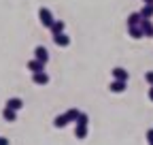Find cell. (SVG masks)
I'll list each match as a JSON object with an SVG mask.
<instances>
[{
	"label": "cell",
	"mask_w": 153,
	"mask_h": 145,
	"mask_svg": "<svg viewBox=\"0 0 153 145\" xmlns=\"http://www.w3.org/2000/svg\"><path fill=\"white\" fill-rule=\"evenodd\" d=\"M145 81H147L149 85H153V70H147V72H145Z\"/></svg>",
	"instance_id": "cell-19"
},
{
	"label": "cell",
	"mask_w": 153,
	"mask_h": 145,
	"mask_svg": "<svg viewBox=\"0 0 153 145\" xmlns=\"http://www.w3.org/2000/svg\"><path fill=\"white\" fill-rule=\"evenodd\" d=\"M74 124H83V126H87V124H89V115H87V113H79V117H76Z\"/></svg>",
	"instance_id": "cell-18"
},
{
	"label": "cell",
	"mask_w": 153,
	"mask_h": 145,
	"mask_svg": "<svg viewBox=\"0 0 153 145\" xmlns=\"http://www.w3.org/2000/svg\"><path fill=\"white\" fill-rule=\"evenodd\" d=\"M140 22H143L140 13H130L128 15V26H140Z\"/></svg>",
	"instance_id": "cell-15"
},
{
	"label": "cell",
	"mask_w": 153,
	"mask_h": 145,
	"mask_svg": "<svg viewBox=\"0 0 153 145\" xmlns=\"http://www.w3.org/2000/svg\"><path fill=\"white\" fill-rule=\"evenodd\" d=\"M2 117H4V122H15V120H17V111L4 107V109H2Z\"/></svg>",
	"instance_id": "cell-13"
},
{
	"label": "cell",
	"mask_w": 153,
	"mask_h": 145,
	"mask_svg": "<svg viewBox=\"0 0 153 145\" xmlns=\"http://www.w3.org/2000/svg\"><path fill=\"white\" fill-rule=\"evenodd\" d=\"M143 2H145V4H153V0H143Z\"/></svg>",
	"instance_id": "cell-23"
},
{
	"label": "cell",
	"mask_w": 153,
	"mask_h": 145,
	"mask_svg": "<svg viewBox=\"0 0 153 145\" xmlns=\"http://www.w3.org/2000/svg\"><path fill=\"white\" fill-rule=\"evenodd\" d=\"M26 66H28V70H30V72H41V70H45V64H43L41 60H36V58H32Z\"/></svg>",
	"instance_id": "cell-7"
},
{
	"label": "cell",
	"mask_w": 153,
	"mask_h": 145,
	"mask_svg": "<svg viewBox=\"0 0 153 145\" xmlns=\"http://www.w3.org/2000/svg\"><path fill=\"white\" fill-rule=\"evenodd\" d=\"M138 13H140L143 19H151V17H153V4H145Z\"/></svg>",
	"instance_id": "cell-16"
},
{
	"label": "cell",
	"mask_w": 153,
	"mask_h": 145,
	"mask_svg": "<svg viewBox=\"0 0 153 145\" xmlns=\"http://www.w3.org/2000/svg\"><path fill=\"white\" fill-rule=\"evenodd\" d=\"M149 100H151V102H153V85H151V87H149Z\"/></svg>",
	"instance_id": "cell-22"
},
{
	"label": "cell",
	"mask_w": 153,
	"mask_h": 145,
	"mask_svg": "<svg viewBox=\"0 0 153 145\" xmlns=\"http://www.w3.org/2000/svg\"><path fill=\"white\" fill-rule=\"evenodd\" d=\"M32 81H34V85H47V83H49V75H47V70L32 72Z\"/></svg>",
	"instance_id": "cell-4"
},
{
	"label": "cell",
	"mask_w": 153,
	"mask_h": 145,
	"mask_svg": "<svg viewBox=\"0 0 153 145\" xmlns=\"http://www.w3.org/2000/svg\"><path fill=\"white\" fill-rule=\"evenodd\" d=\"M38 19H41V24L45 26V28H51L53 26V13L47 9V7H41V9H38Z\"/></svg>",
	"instance_id": "cell-1"
},
{
	"label": "cell",
	"mask_w": 153,
	"mask_h": 145,
	"mask_svg": "<svg viewBox=\"0 0 153 145\" xmlns=\"http://www.w3.org/2000/svg\"><path fill=\"white\" fill-rule=\"evenodd\" d=\"M128 34L132 36V39H143V30H140V26H128Z\"/></svg>",
	"instance_id": "cell-14"
},
{
	"label": "cell",
	"mask_w": 153,
	"mask_h": 145,
	"mask_svg": "<svg viewBox=\"0 0 153 145\" xmlns=\"http://www.w3.org/2000/svg\"><path fill=\"white\" fill-rule=\"evenodd\" d=\"M140 30H143L145 36H151L153 39V24H151V19H143L140 22Z\"/></svg>",
	"instance_id": "cell-9"
},
{
	"label": "cell",
	"mask_w": 153,
	"mask_h": 145,
	"mask_svg": "<svg viewBox=\"0 0 153 145\" xmlns=\"http://www.w3.org/2000/svg\"><path fill=\"white\" fill-rule=\"evenodd\" d=\"M34 58L41 60L43 64H47V62H49V51H47V47H43V45L34 47Z\"/></svg>",
	"instance_id": "cell-2"
},
{
	"label": "cell",
	"mask_w": 153,
	"mask_h": 145,
	"mask_svg": "<svg viewBox=\"0 0 153 145\" xmlns=\"http://www.w3.org/2000/svg\"><path fill=\"white\" fill-rule=\"evenodd\" d=\"M79 109H68V111H66V115H68V120L70 122H76V117H79Z\"/></svg>",
	"instance_id": "cell-17"
},
{
	"label": "cell",
	"mask_w": 153,
	"mask_h": 145,
	"mask_svg": "<svg viewBox=\"0 0 153 145\" xmlns=\"http://www.w3.org/2000/svg\"><path fill=\"white\" fill-rule=\"evenodd\" d=\"M49 30H51V36H53V34H60V32H64V30H66V24H64L62 19H55V22H53V26H51Z\"/></svg>",
	"instance_id": "cell-11"
},
{
	"label": "cell",
	"mask_w": 153,
	"mask_h": 145,
	"mask_svg": "<svg viewBox=\"0 0 153 145\" xmlns=\"http://www.w3.org/2000/svg\"><path fill=\"white\" fill-rule=\"evenodd\" d=\"M111 75H113V79H119V81H128L130 72H128L126 68H121V66H115V68L111 70Z\"/></svg>",
	"instance_id": "cell-6"
},
{
	"label": "cell",
	"mask_w": 153,
	"mask_h": 145,
	"mask_svg": "<svg viewBox=\"0 0 153 145\" xmlns=\"http://www.w3.org/2000/svg\"><path fill=\"white\" fill-rule=\"evenodd\" d=\"M68 124H70V120H68V115H66V113L57 115V117L53 120V126H55V128H66Z\"/></svg>",
	"instance_id": "cell-8"
},
{
	"label": "cell",
	"mask_w": 153,
	"mask_h": 145,
	"mask_svg": "<svg viewBox=\"0 0 153 145\" xmlns=\"http://www.w3.org/2000/svg\"><path fill=\"white\" fill-rule=\"evenodd\" d=\"M53 43L57 47H68L70 45V36L66 32H60V34H53Z\"/></svg>",
	"instance_id": "cell-5"
},
{
	"label": "cell",
	"mask_w": 153,
	"mask_h": 145,
	"mask_svg": "<svg viewBox=\"0 0 153 145\" xmlns=\"http://www.w3.org/2000/svg\"><path fill=\"white\" fill-rule=\"evenodd\" d=\"M0 145H9V139L7 137H0Z\"/></svg>",
	"instance_id": "cell-21"
},
{
	"label": "cell",
	"mask_w": 153,
	"mask_h": 145,
	"mask_svg": "<svg viewBox=\"0 0 153 145\" xmlns=\"http://www.w3.org/2000/svg\"><path fill=\"white\" fill-rule=\"evenodd\" d=\"M74 137L79 139V141L87 139V126H83V124H76V128H74Z\"/></svg>",
	"instance_id": "cell-12"
},
{
	"label": "cell",
	"mask_w": 153,
	"mask_h": 145,
	"mask_svg": "<svg viewBox=\"0 0 153 145\" xmlns=\"http://www.w3.org/2000/svg\"><path fill=\"white\" fill-rule=\"evenodd\" d=\"M126 83H128V81H119V79H113V81H111V85H108V90H111L113 94H123V92H126V87H128Z\"/></svg>",
	"instance_id": "cell-3"
},
{
	"label": "cell",
	"mask_w": 153,
	"mask_h": 145,
	"mask_svg": "<svg viewBox=\"0 0 153 145\" xmlns=\"http://www.w3.org/2000/svg\"><path fill=\"white\" fill-rule=\"evenodd\" d=\"M147 143H149V145H153V128H149V130H147Z\"/></svg>",
	"instance_id": "cell-20"
},
{
	"label": "cell",
	"mask_w": 153,
	"mask_h": 145,
	"mask_svg": "<svg viewBox=\"0 0 153 145\" xmlns=\"http://www.w3.org/2000/svg\"><path fill=\"white\" fill-rule=\"evenodd\" d=\"M4 107H9V109H13V111H19V109H22V107H24V100H22V98H9Z\"/></svg>",
	"instance_id": "cell-10"
}]
</instances>
